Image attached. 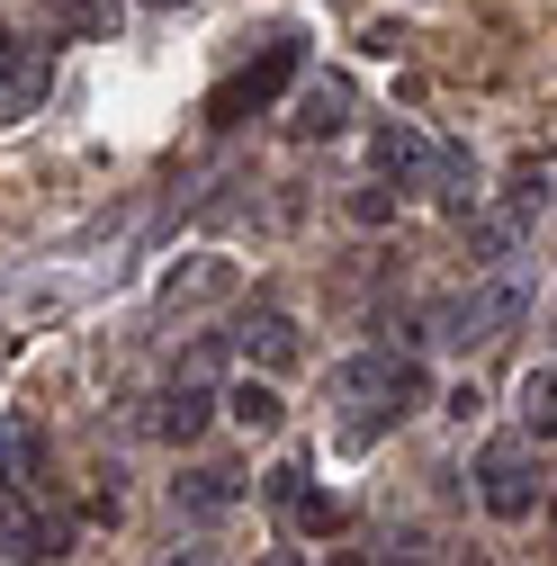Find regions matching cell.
<instances>
[{
  "label": "cell",
  "mask_w": 557,
  "mask_h": 566,
  "mask_svg": "<svg viewBox=\"0 0 557 566\" xmlns=\"http://www.w3.org/2000/svg\"><path fill=\"white\" fill-rule=\"evenodd\" d=\"M333 422H341V441L351 450H369L387 422H404L413 405H423V369L413 360H396V350H360V360H341L333 369Z\"/></svg>",
  "instance_id": "obj_1"
},
{
  "label": "cell",
  "mask_w": 557,
  "mask_h": 566,
  "mask_svg": "<svg viewBox=\"0 0 557 566\" xmlns=\"http://www.w3.org/2000/svg\"><path fill=\"white\" fill-rule=\"evenodd\" d=\"M522 306H530L522 279H485V289H467V297H450V306L432 315V324H441L432 342H450V350H485V342H504V333L522 324Z\"/></svg>",
  "instance_id": "obj_2"
},
{
  "label": "cell",
  "mask_w": 557,
  "mask_h": 566,
  "mask_svg": "<svg viewBox=\"0 0 557 566\" xmlns=\"http://www.w3.org/2000/svg\"><path fill=\"white\" fill-rule=\"evenodd\" d=\"M476 494H485V513H495V522H530V504H539V459H530V441H485Z\"/></svg>",
  "instance_id": "obj_3"
},
{
  "label": "cell",
  "mask_w": 557,
  "mask_h": 566,
  "mask_svg": "<svg viewBox=\"0 0 557 566\" xmlns=\"http://www.w3.org/2000/svg\"><path fill=\"white\" fill-rule=\"evenodd\" d=\"M63 548H73V513H45V504H28V494L0 485V557L45 566V557H63Z\"/></svg>",
  "instance_id": "obj_4"
},
{
  "label": "cell",
  "mask_w": 557,
  "mask_h": 566,
  "mask_svg": "<svg viewBox=\"0 0 557 566\" xmlns=\"http://www.w3.org/2000/svg\"><path fill=\"white\" fill-rule=\"evenodd\" d=\"M297 82V45H270L261 63H243V73L234 82H217V99H207V117H217V126H243V117H261L278 91H288Z\"/></svg>",
  "instance_id": "obj_5"
},
{
  "label": "cell",
  "mask_w": 557,
  "mask_h": 566,
  "mask_svg": "<svg viewBox=\"0 0 557 566\" xmlns=\"http://www.w3.org/2000/svg\"><path fill=\"white\" fill-rule=\"evenodd\" d=\"M45 91H54V54L45 45H28V36H0V117H36L45 108Z\"/></svg>",
  "instance_id": "obj_6"
},
{
  "label": "cell",
  "mask_w": 557,
  "mask_h": 566,
  "mask_svg": "<svg viewBox=\"0 0 557 566\" xmlns=\"http://www.w3.org/2000/svg\"><path fill=\"white\" fill-rule=\"evenodd\" d=\"M162 315H180V306H217V297H234V261H217V252H189V261H171L162 270Z\"/></svg>",
  "instance_id": "obj_7"
},
{
  "label": "cell",
  "mask_w": 557,
  "mask_h": 566,
  "mask_svg": "<svg viewBox=\"0 0 557 566\" xmlns=\"http://www.w3.org/2000/svg\"><path fill=\"white\" fill-rule=\"evenodd\" d=\"M225 350H243V360H261V369H288L297 360V315L288 306H252V315H234Z\"/></svg>",
  "instance_id": "obj_8"
},
{
  "label": "cell",
  "mask_w": 557,
  "mask_h": 566,
  "mask_svg": "<svg viewBox=\"0 0 557 566\" xmlns=\"http://www.w3.org/2000/svg\"><path fill=\"white\" fill-rule=\"evenodd\" d=\"M207 405H217L207 387L171 378V387H162V396L145 405V432H154V441H198V432H207Z\"/></svg>",
  "instance_id": "obj_9"
},
{
  "label": "cell",
  "mask_w": 557,
  "mask_h": 566,
  "mask_svg": "<svg viewBox=\"0 0 557 566\" xmlns=\"http://www.w3.org/2000/svg\"><path fill=\"white\" fill-rule=\"evenodd\" d=\"M288 126L306 135V145H315V135H341V126H351V82H341V73L306 82V91H297V117H288Z\"/></svg>",
  "instance_id": "obj_10"
},
{
  "label": "cell",
  "mask_w": 557,
  "mask_h": 566,
  "mask_svg": "<svg viewBox=\"0 0 557 566\" xmlns=\"http://www.w3.org/2000/svg\"><path fill=\"white\" fill-rule=\"evenodd\" d=\"M36 476H45V432H36L28 413H10V422H0V485L28 494Z\"/></svg>",
  "instance_id": "obj_11"
},
{
  "label": "cell",
  "mask_w": 557,
  "mask_h": 566,
  "mask_svg": "<svg viewBox=\"0 0 557 566\" xmlns=\"http://www.w3.org/2000/svg\"><path fill=\"white\" fill-rule=\"evenodd\" d=\"M413 171H423V189L450 207V217H467V207H476V171H467L459 145H423V163H413Z\"/></svg>",
  "instance_id": "obj_12"
},
{
  "label": "cell",
  "mask_w": 557,
  "mask_h": 566,
  "mask_svg": "<svg viewBox=\"0 0 557 566\" xmlns=\"http://www.w3.org/2000/svg\"><path fill=\"white\" fill-rule=\"evenodd\" d=\"M225 504H243V476H234V468H189V476H171V513H225Z\"/></svg>",
  "instance_id": "obj_13"
},
{
  "label": "cell",
  "mask_w": 557,
  "mask_h": 566,
  "mask_svg": "<svg viewBox=\"0 0 557 566\" xmlns=\"http://www.w3.org/2000/svg\"><path fill=\"white\" fill-rule=\"evenodd\" d=\"M522 234H530V226L513 217V207H485V217L467 226V252H476V261H504V252H513Z\"/></svg>",
  "instance_id": "obj_14"
},
{
  "label": "cell",
  "mask_w": 557,
  "mask_h": 566,
  "mask_svg": "<svg viewBox=\"0 0 557 566\" xmlns=\"http://www.w3.org/2000/svg\"><path fill=\"white\" fill-rule=\"evenodd\" d=\"M225 413L243 422V432H278V413H288V405H278L270 387H252V378H243V387H225Z\"/></svg>",
  "instance_id": "obj_15"
},
{
  "label": "cell",
  "mask_w": 557,
  "mask_h": 566,
  "mask_svg": "<svg viewBox=\"0 0 557 566\" xmlns=\"http://www.w3.org/2000/svg\"><path fill=\"white\" fill-rule=\"evenodd\" d=\"M522 422H530V432H539V441L557 432V378H548V360H539V369L522 378Z\"/></svg>",
  "instance_id": "obj_16"
},
{
  "label": "cell",
  "mask_w": 557,
  "mask_h": 566,
  "mask_svg": "<svg viewBox=\"0 0 557 566\" xmlns=\"http://www.w3.org/2000/svg\"><path fill=\"white\" fill-rule=\"evenodd\" d=\"M413 163H423V135H413V126H378V171H413Z\"/></svg>",
  "instance_id": "obj_17"
},
{
  "label": "cell",
  "mask_w": 557,
  "mask_h": 566,
  "mask_svg": "<svg viewBox=\"0 0 557 566\" xmlns=\"http://www.w3.org/2000/svg\"><path fill=\"white\" fill-rule=\"evenodd\" d=\"M288 513H297V531H341V522H351V513H341V504H333V494H297V504H288Z\"/></svg>",
  "instance_id": "obj_18"
},
{
  "label": "cell",
  "mask_w": 557,
  "mask_h": 566,
  "mask_svg": "<svg viewBox=\"0 0 557 566\" xmlns=\"http://www.w3.org/2000/svg\"><path fill=\"white\" fill-rule=\"evenodd\" d=\"M351 217H360V226H387V217H396V189H378V180L351 189Z\"/></svg>",
  "instance_id": "obj_19"
},
{
  "label": "cell",
  "mask_w": 557,
  "mask_h": 566,
  "mask_svg": "<svg viewBox=\"0 0 557 566\" xmlns=\"http://www.w3.org/2000/svg\"><path fill=\"white\" fill-rule=\"evenodd\" d=\"M73 28H91V36H108V28H117V0H73Z\"/></svg>",
  "instance_id": "obj_20"
},
{
  "label": "cell",
  "mask_w": 557,
  "mask_h": 566,
  "mask_svg": "<svg viewBox=\"0 0 557 566\" xmlns=\"http://www.w3.org/2000/svg\"><path fill=\"white\" fill-rule=\"evenodd\" d=\"M297 494H306V468H297V459L270 468V504H297Z\"/></svg>",
  "instance_id": "obj_21"
},
{
  "label": "cell",
  "mask_w": 557,
  "mask_h": 566,
  "mask_svg": "<svg viewBox=\"0 0 557 566\" xmlns=\"http://www.w3.org/2000/svg\"><path fill=\"white\" fill-rule=\"evenodd\" d=\"M261 566H297V548H270V557H261Z\"/></svg>",
  "instance_id": "obj_22"
},
{
  "label": "cell",
  "mask_w": 557,
  "mask_h": 566,
  "mask_svg": "<svg viewBox=\"0 0 557 566\" xmlns=\"http://www.w3.org/2000/svg\"><path fill=\"white\" fill-rule=\"evenodd\" d=\"M162 566H207V548H189V557H162Z\"/></svg>",
  "instance_id": "obj_23"
},
{
  "label": "cell",
  "mask_w": 557,
  "mask_h": 566,
  "mask_svg": "<svg viewBox=\"0 0 557 566\" xmlns=\"http://www.w3.org/2000/svg\"><path fill=\"white\" fill-rule=\"evenodd\" d=\"M145 10H180V0H145Z\"/></svg>",
  "instance_id": "obj_24"
},
{
  "label": "cell",
  "mask_w": 557,
  "mask_h": 566,
  "mask_svg": "<svg viewBox=\"0 0 557 566\" xmlns=\"http://www.w3.org/2000/svg\"><path fill=\"white\" fill-rule=\"evenodd\" d=\"M333 566H369V557H333Z\"/></svg>",
  "instance_id": "obj_25"
}]
</instances>
